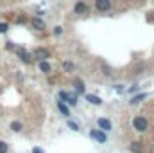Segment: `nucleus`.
Segmentation results:
<instances>
[{"instance_id":"obj_1","label":"nucleus","mask_w":154,"mask_h":153,"mask_svg":"<svg viewBox=\"0 0 154 153\" xmlns=\"http://www.w3.org/2000/svg\"><path fill=\"white\" fill-rule=\"evenodd\" d=\"M133 128H135L136 132H145V130L149 128V121H147L145 117L138 115V117H135V119H133Z\"/></svg>"},{"instance_id":"obj_2","label":"nucleus","mask_w":154,"mask_h":153,"mask_svg":"<svg viewBox=\"0 0 154 153\" xmlns=\"http://www.w3.org/2000/svg\"><path fill=\"white\" fill-rule=\"evenodd\" d=\"M90 137L93 139V141H97V142H100V144H104L106 141H108V135H106V132L104 130H92L90 132Z\"/></svg>"},{"instance_id":"obj_3","label":"nucleus","mask_w":154,"mask_h":153,"mask_svg":"<svg viewBox=\"0 0 154 153\" xmlns=\"http://www.w3.org/2000/svg\"><path fill=\"white\" fill-rule=\"evenodd\" d=\"M59 99H63V103H68L70 106H75L77 105V97L74 94H68V92H59Z\"/></svg>"},{"instance_id":"obj_4","label":"nucleus","mask_w":154,"mask_h":153,"mask_svg":"<svg viewBox=\"0 0 154 153\" xmlns=\"http://www.w3.org/2000/svg\"><path fill=\"white\" fill-rule=\"evenodd\" d=\"M97 126H99L100 130H104V132H111V130H113L111 121L106 119V117H99V119H97Z\"/></svg>"},{"instance_id":"obj_5","label":"nucleus","mask_w":154,"mask_h":153,"mask_svg":"<svg viewBox=\"0 0 154 153\" xmlns=\"http://www.w3.org/2000/svg\"><path fill=\"white\" fill-rule=\"evenodd\" d=\"M74 11H75L77 14H88V13H90V7H88L86 2H77V4L74 5Z\"/></svg>"},{"instance_id":"obj_6","label":"nucleus","mask_w":154,"mask_h":153,"mask_svg":"<svg viewBox=\"0 0 154 153\" xmlns=\"http://www.w3.org/2000/svg\"><path fill=\"white\" fill-rule=\"evenodd\" d=\"M97 11H109L111 9V0H95Z\"/></svg>"},{"instance_id":"obj_7","label":"nucleus","mask_w":154,"mask_h":153,"mask_svg":"<svg viewBox=\"0 0 154 153\" xmlns=\"http://www.w3.org/2000/svg\"><path fill=\"white\" fill-rule=\"evenodd\" d=\"M32 56H34V58H38V60L41 61V60H47V58H50V52H48L47 49H41V47H39V49H36V50L32 52Z\"/></svg>"},{"instance_id":"obj_8","label":"nucleus","mask_w":154,"mask_h":153,"mask_svg":"<svg viewBox=\"0 0 154 153\" xmlns=\"http://www.w3.org/2000/svg\"><path fill=\"white\" fill-rule=\"evenodd\" d=\"M31 23H32V27L38 29V31H43V29H45V22H43L39 16H34V18L31 20Z\"/></svg>"},{"instance_id":"obj_9","label":"nucleus","mask_w":154,"mask_h":153,"mask_svg":"<svg viewBox=\"0 0 154 153\" xmlns=\"http://www.w3.org/2000/svg\"><path fill=\"white\" fill-rule=\"evenodd\" d=\"M16 52H18V56L22 58V61H25V63H31V61H32V56H31L25 49H16Z\"/></svg>"},{"instance_id":"obj_10","label":"nucleus","mask_w":154,"mask_h":153,"mask_svg":"<svg viewBox=\"0 0 154 153\" xmlns=\"http://www.w3.org/2000/svg\"><path fill=\"white\" fill-rule=\"evenodd\" d=\"M39 70H41L43 74H50V72H52V65H50L47 60H41V61H39Z\"/></svg>"},{"instance_id":"obj_11","label":"nucleus","mask_w":154,"mask_h":153,"mask_svg":"<svg viewBox=\"0 0 154 153\" xmlns=\"http://www.w3.org/2000/svg\"><path fill=\"white\" fill-rule=\"evenodd\" d=\"M86 99H88L92 105H95V106H100V105H102V99H100L99 96H95V94H86Z\"/></svg>"},{"instance_id":"obj_12","label":"nucleus","mask_w":154,"mask_h":153,"mask_svg":"<svg viewBox=\"0 0 154 153\" xmlns=\"http://www.w3.org/2000/svg\"><path fill=\"white\" fill-rule=\"evenodd\" d=\"M57 108H59V112H61L65 117H70V110H68V106H66L63 101H57Z\"/></svg>"},{"instance_id":"obj_13","label":"nucleus","mask_w":154,"mask_h":153,"mask_svg":"<svg viewBox=\"0 0 154 153\" xmlns=\"http://www.w3.org/2000/svg\"><path fill=\"white\" fill-rule=\"evenodd\" d=\"M145 97H147V94H138V96H135V97L131 99V105H138V103L144 101Z\"/></svg>"},{"instance_id":"obj_14","label":"nucleus","mask_w":154,"mask_h":153,"mask_svg":"<svg viewBox=\"0 0 154 153\" xmlns=\"http://www.w3.org/2000/svg\"><path fill=\"white\" fill-rule=\"evenodd\" d=\"M75 90H77L79 94H84V85H83L81 79H75Z\"/></svg>"},{"instance_id":"obj_15","label":"nucleus","mask_w":154,"mask_h":153,"mask_svg":"<svg viewBox=\"0 0 154 153\" xmlns=\"http://www.w3.org/2000/svg\"><path fill=\"white\" fill-rule=\"evenodd\" d=\"M11 130H13V132H20V130H22V123H20V121H13V123H11Z\"/></svg>"},{"instance_id":"obj_16","label":"nucleus","mask_w":154,"mask_h":153,"mask_svg":"<svg viewBox=\"0 0 154 153\" xmlns=\"http://www.w3.org/2000/svg\"><path fill=\"white\" fill-rule=\"evenodd\" d=\"M131 151H133V153H142V146H140V142H133V144H131Z\"/></svg>"},{"instance_id":"obj_17","label":"nucleus","mask_w":154,"mask_h":153,"mask_svg":"<svg viewBox=\"0 0 154 153\" xmlns=\"http://www.w3.org/2000/svg\"><path fill=\"white\" fill-rule=\"evenodd\" d=\"M63 69H65L66 72H70V70H74V63H70V61H65V63H63Z\"/></svg>"},{"instance_id":"obj_18","label":"nucleus","mask_w":154,"mask_h":153,"mask_svg":"<svg viewBox=\"0 0 154 153\" xmlns=\"http://www.w3.org/2000/svg\"><path fill=\"white\" fill-rule=\"evenodd\" d=\"M68 128H70V130H74V132H79V124H77V123H74V121H68Z\"/></svg>"},{"instance_id":"obj_19","label":"nucleus","mask_w":154,"mask_h":153,"mask_svg":"<svg viewBox=\"0 0 154 153\" xmlns=\"http://www.w3.org/2000/svg\"><path fill=\"white\" fill-rule=\"evenodd\" d=\"M7 29H9V25H7V22H0V34H4V32H7Z\"/></svg>"},{"instance_id":"obj_20","label":"nucleus","mask_w":154,"mask_h":153,"mask_svg":"<svg viewBox=\"0 0 154 153\" xmlns=\"http://www.w3.org/2000/svg\"><path fill=\"white\" fill-rule=\"evenodd\" d=\"M0 153H7V144L4 141H0Z\"/></svg>"},{"instance_id":"obj_21","label":"nucleus","mask_w":154,"mask_h":153,"mask_svg":"<svg viewBox=\"0 0 154 153\" xmlns=\"http://www.w3.org/2000/svg\"><path fill=\"white\" fill-rule=\"evenodd\" d=\"M61 32H63V27H59V25H57V27H54V34H56V36H59Z\"/></svg>"},{"instance_id":"obj_22","label":"nucleus","mask_w":154,"mask_h":153,"mask_svg":"<svg viewBox=\"0 0 154 153\" xmlns=\"http://www.w3.org/2000/svg\"><path fill=\"white\" fill-rule=\"evenodd\" d=\"M32 153H45L41 148H32Z\"/></svg>"}]
</instances>
